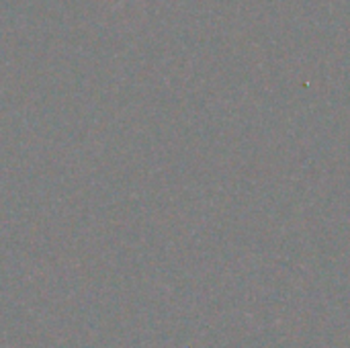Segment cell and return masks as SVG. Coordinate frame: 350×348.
I'll return each mask as SVG.
<instances>
[{
	"label": "cell",
	"mask_w": 350,
	"mask_h": 348,
	"mask_svg": "<svg viewBox=\"0 0 350 348\" xmlns=\"http://www.w3.org/2000/svg\"><path fill=\"white\" fill-rule=\"evenodd\" d=\"M121 2H125V0H121Z\"/></svg>",
	"instance_id": "cell-1"
}]
</instances>
